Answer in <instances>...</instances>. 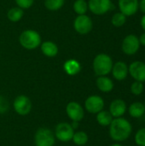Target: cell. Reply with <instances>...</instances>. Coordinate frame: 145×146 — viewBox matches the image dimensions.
<instances>
[{"label":"cell","mask_w":145,"mask_h":146,"mask_svg":"<svg viewBox=\"0 0 145 146\" xmlns=\"http://www.w3.org/2000/svg\"><path fill=\"white\" fill-rule=\"evenodd\" d=\"M109 127V137L117 143L125 142L132 133V123L124 117L114 118Z\"/></svg>","instance_id":"obj_1"},{"label":"cell","mask_w":145,"mask_h":146,"mask_svg":"<svg viewBox=\"0 0 145 146\" xmlns=\"http://www.w3.org/2000/svg\"><path fill=\"white\" fill-rule=\"evenodd\" d=\"M113 65L114 63L112 58L105 53H100L97 55L92 63L94 73L97 76L108 75L111 72Z\"/></svg>","instance_id":"obj_2"},{"label":"cell","mask_w":145,"mask_h":146,"mask_svg":"<svg viewBox=\"0 0 145 146\" xmlns=\"http://www.w3.org/2000/svg\"><path fill=\"white\" fill-rule=\"evenodd\" d=\"M19 42L24 49L32 50L40 46L41 37L37 31L28 29L21 33L19 37Z\"/></svg>","instance_id":"obj_3"},{"label":"cell","mask_w":145,"mask_h":146,"mask_svg":"<svg viewBox=\"0 0 145 146\" xmlns=\"http://www.w3.org/2000/svg\"><path fill=\"white\" fill-rule=\"evenodd\" d=\"M55 142L54 132L49 128L40 127L34 134V144L36 146H54Z\"/></svg>","instance_id":"obj_4"},{"label":"cell","mask_w":145,"mask_h":146,"mask_svg":"<svg viewBox=\"0 0 145 146\" xmlns=\"http://www.w3.org/2000/svg\"><path fill=\"white\" fill-rule=\"evenodd\" d=\"M74 132L75 130L72 127L70 123L61 122L56 125L54 134L57 140L62 143H68L69 141H72Z\"/></svg>","instance_id":"obj_5"},{"label":"cell","mask_w":145,"mask_h":146,"mask_svg":"<svg viewBox=\"0 0 145 146\" xmlns=\"http://www.w3.org/2000/svg\"><path fill=\"white\" fill-rule=\"evenodd\" d=\"M13 108L17 115L25 116L30 114L32 110V102L28 97L25 95H19L13 102Z\"/></svg>","instance_id":"obj_6"},{"label":"cell","mask_w":145,"mask_h":146,"mask_svg":"<svg viewBox=\"0 0 145 146\" xmlns=\"http://www.w3.org/2000/svg\"><path fill=\"white\" fill-rule=\"evenodd\" d=\"M105 103L103 98L98 95H91L89 96L85 101V110L92 115H97L100 111H102L104 108Z\"/></svg>","instance_id":"obj_7"},{"label":"cell","mask_w":145,"mask_h":146,"mask_svg":"<svg viewBox=\"0 0 145 146\" xmlns=\"http://www.w3.org/2000/svg\"><path fill=\"white\" fill-rule=\"evenodd\" d=\"M93 27V23L91 19L86 15H79L73 21L74 30L82 35L89 33Z\"/></svg>","instance_id":"obj_8"},{"label":"cell","mask_w":145,"mask_h":146,"mask_svg":"<svg viewBox=\"0 0 145 146\" xmlns=\"http://www.w3.org/2000/svg\"><path fill=\"white\" fill-rule=\"evenodd\" d=\"M113 7L111 0H89L88 9L97 15H103Z\"/></svg>","instance_id":"obj_9"},{"label":"cell","mask_w":145,"mask_h":146,"mask_svg":"<svg viewBox=\"0 0 145 146\" xmlns=\"http://www.w3.org/2000/svg\"><path fill=\"white\" fill-rule=\"evenodd\" d=\"M66 114L72 121L80 122L85 117V110L80 104L73 101L67 104Z\"/></svg>","instance_id":"obj_10"},{"label":"cell","mask_w":145,"mask_h":146,"mask_svg":"<svg viewBox=\"0 0 145 146\" xmlns=\"http://www.w3.org/2000/svg\"><path fill=\"white\" fill-rule=\"evenodd\" d=\"M122 50L126 55L132 56L137 53L140 47L138 38L134 34L127 35L122 41Z\"/></svg>","instance_id":"obj_11"},{"label":"cell","mask_w":145,"mask_h":146,"mask_svg":"<svg viewBox=\"0 0 145 146\" xmlns=\"http://www.w3.org/2000/svg\"><path fill=\"white\" fill-rule=\"evenodd\" d=\"M128 73L136 81H145V63L141 61H135L128 67Z\"/></svg>","instance_id":"obj_12"},{"label":"cell","mask_w":145,"mask_h":146,"mask_svg":"<svg viewBox=\"0 0 145 146\" xmlns=\"http://www.w3.org/2000/svg\"><path fill=\"white\" fill-rule=\"evenodd\" d=\"M109 111L113 116V118L123 117L124 115L127 111L126 103L123 99H121V98L115 99L110 103Z\"/></svg>","instance_id":"obj_13"},{"label":"cell","mask_w":145,"mask_h":146,"mask_svg":"<svg viewBox=\"0 0 145 146\" xmlns=\"http://www.w3.org/2000/svg\"><path fill=\"white\" fill-rule=\"evenodd\" d=\"M119 9L126 16H132L138 10V0H119Z\"/></svg>","instance_id":"obj_14"},{"label":"cell","mask_w":145,"mask_h":146,"mask_svg":"<svg viewBox=\"0 0 145 146\" xmlns=\"http://www.w3.org/2000/svg\"><path fill=\"white\" fill-rule=\"evenodd\" d=\"M112 74L113 77L119 81L124 80L128 75V66L124 62H117L113 65L112 68Z\"/></svg>","instance_id":"obj_15"},{"label":"cell","mask_w":145,"mask_h":146,"mask_svg":"<svg viewBox=\"0 0 145 146\" xmlns=\"http://www.w3.org/2000/svg\"><path fill=\"white\" fill-rule=\"evenodd\" d=\"M96 85L98 90L104 93L112 92L115 86L113 80L107 76H98L96 80Z\"/></svg>","instance_id":"obj_16"},{"label":"cell","mask_w":145,"mask_h":146,"mask_svg":"<svg viewBox=\"0 0 145 146\" xmlns=\"http://www.w3.org/2000/svg\"><path fill=\"white\" fill-rule=\"evenodd\" d=\"M63 69L68 75L74 76L80 72L81 64L75 59H68L63 63Z\"/></svg>","instance_id":"obj_17"},{"label":"cell","mask_w":145,"mask_h":146,"mask_svg":"<svg viewBox=\"0 0 145 146\" xmlns=\"http://www.w3.org/2000/svg\"><path fill=\"white\" fill-rule=\"evenodd\" d=\"M127 111L131 117L135 118V119L141 118L145 114L144 104L141 102H134L129 105Z\"/></svg>","instance_id":"obj_18"},{"label":"cell","mask_w":145,"mask_h":146,"mask_svg":"<svg viewBox=\"0 0 145 146\" xmlns=\"http://www.w3.org/2000/svg\"><path fill=\"white\" fill-rule=\"evenodd\" d=\"M41 51L45 56L54 57L58 54V47L52 41H44L40 44Z\"/></svg>","instance_id":"obj_19"},{"label":"cell","mask_w":145,"mask_h":146,"mask_svg":"<svg viewBox=\"0 0 145 146\" xmlns=\"http://www.w3.org/2000/svg\"><path fill=\"white\" fill-rule=\"evenodd\" d=\"M113 119L114 118L111 115V114L109 113V111L104 110H103L102 111L97 113V116H96L97 122L102 127H109Z\"/></svg>","instance_id":"obj_20"},{"label":"cell","mask_w":145,"mask_h":146,"mask_svg":"<svg viewBox=\"0 0 145 146\" xmlns=\"http://www.w3.org/2000/svg\"><path fill=\"white\" fill-rule=\"evenodd\" d=\"M72 141L74 145L78 146L85 145L89 141V136L88 134L84 131H78L74 132Z\"/></svg>","instance_id":"obj_21"},{"label":"cell","mask_w":145,"mask_h":146,"mask_svg":"<svg viewBox=\"0 0 145 146\" xmlns=\"http://www.w3.org/2000/svg\"><path fill=\"white\" fill-rule=\"evenodd\" d=\"M23 9L19 8V7H14V8H11L8 13H7V17L8 19L12 21V22H17L19 21L22 16H23Z\"/></svg>","instance_id":"obj_22"},{"label":"cell","mask_w":145,"mask_h":146,"mask_svg":"<svg viewBox=\"0 0 145 146\" xmlns=\"http://www.w3.org/2000/svg\"><path fill=\"white\" fill-rule=\"evenodd\" d=\"M73 9L78 15H85L88 10V3H86L85 0H76L73 3Z\"/></svg>","instance_id":"obj_23"},{"label":"cell","mask_w":145,"mask_h":146,"mask_svg":"<svg viewBox=\"0 0 145 146\" xmlns=\"http://www.w3.org/2000/svg\"><path fill=\"white\" fill-rule=\"evenodd\" d=\"M65 0H44V6L47 9L56 11L64 5Z\"/></svg>","instance_id":"obj_24"},{"label":"cell","mask_w":145,"mask_h":146,"mask_svg":"<svg viewBox=\"0 0 145 146\" xmlns=\"http://www.w3.org/2000/svg\"><path fill=\"white\" fill-rule=\"evenodd\" d=\"M126 16L122 14L121 12H118V13H115L113 16H112V19H111V22L112 24L116 27H122L125 23H126Z\"/></svg>","instance_id":"obj_25"},{"label":"cell","mask_w":145,"mask_h":146,"mask_svg":"<svg viewBox=\"0 0 145 146\" xmlns=\"http://www.w3.org/2000/svg\"><path fill=\"white\" fill-rule=\"evenodd\" d=\"M134 141L137 146H145V127H142L136 132Z\"/></svg>","instance_id":"obj_26"},{"label":"cell","mask_w":145,"mask_h":146,"mask_svg":"<svg viewBox=\"0 0 145 146\" xmlns=\"http://www.w3.org/2000/svg\"><path fill=\"white\" fill-rule=\"evenodd\" d=\"M144 86L143 82L140 81H134L132 85H131V92L132 94L135 95V96H139L144 92Z\"/></svg>","instance_id":"obj_27"},{"label":"cell","mask_w":145,"mask_h":146,"mask_svg":"<svg viewBox=\"0 0 145 146\" xmlns=\"http://www.w3.org/2000/svg\"><path fill=\"white\" fill-rule=\"evenodd\" d=\"M9 102L5 97L0 95V115H4L9 110Z\"/></svg>","instance_id":"obj_28"},{"label":"cell","mask_w":145,"mask_h":146,"mask_svg":"<svg viewBox=\"0 0 145 146\" xmlns=\"http://www.w3.org/2000/svg\"><path fill=\"white\" fill-rule=\"evenodd\" d=\"M17 6L22 9H29L32 6L34 0H15Z\"/></svg>","instance_id":"obj_29"},{"label":"cell","mask_w":145,"mask_h":146,"mask_svg":"<svg viewBox=\"0 0 145 146\" xmlns=\"http://www.w3.org/2000/svg\"><path fill=\"white\" fill-rule=\"evenodd\" d=\"M138 9H140V10L145 15V0H141L140 1Z\"/></svg>","instance_id":"obj_30"},{"label":"cell","mask_w":145,"mask_h":146,"mask_svg":"<svg viewBox=\"0 0 145 146\" xmlns=\"http://www.w3.org/2000/svg\"><path fill=\"white\" fill-rule=\"evenodd\" d=\"M138 39H139V43H140V44H142V45L145 46V33H144L140 36V38H139Z\"/></svg>","instance_id":"obj_31"},{"label":"cell","mask_w":145,"mask_h":146,"mask_svg":"<svg viewBox=\"0 0 145 146\" xmlns=\"http://www.w3.org/2000/svg\"><path fill=\"white\" fill-rule=\"evenodd\" d=\"M140 25L141 27H143V29L145 31V15L141 18V21H140Z\"/></svg>","instance_id":"obj_32"},{"label":"cell","mask_w":145,"mask_h":146,"mask_svg":"<svg viewBox=\"0 0 145 146\" xmlns=\"http://www.w3.org/2000/svg\"><path fill=\"white\" fill-rule=\"evenodd\" d=\"M79 122H78V121H72V123H70V124H71L72 127L75 130V129H77L79 127Z\"/></svg>","instance_id":"obj_33"},{"label":"cell","mask_w":145,"mask_h":146,"mask_svg":"<svg viewBox=\"0 0 145 146\" xmlns=\"http://www.w3.org/2000/svg\"><path fill=\"white\" fill-rule=\"evenodd\" d=\"M109 146H124L123 145H121V143H117V142H115V143H114V144H112L111 145Z\"/></svg>","instance_id":"obj_34"},{"label":"cell","mask_w":145,"mask_h":146,"mask_svg":"<svg viewBox=\"0 0 145 146\" xmlns=\"http://www.w3.org/2000/svg\"><path fill=\"white\" fill-rule=\"evenodd\" d=\"M144 106H145V102H144Z\"/></svg>","instance_id":"obj_35"},{"label":"cell","mask_w":145,"mask_h":146,"mask_svg":"<svg viewBox=\"0 0 145 146\" xmlns=\"http://www.w3.org/2000/svg\"><path fill=\"white\" fill-rule=\"evenodd\" d=\"M136 146H137V145H136Z\"/></svg>","instance_id":"obj_36"}]
</instances>
